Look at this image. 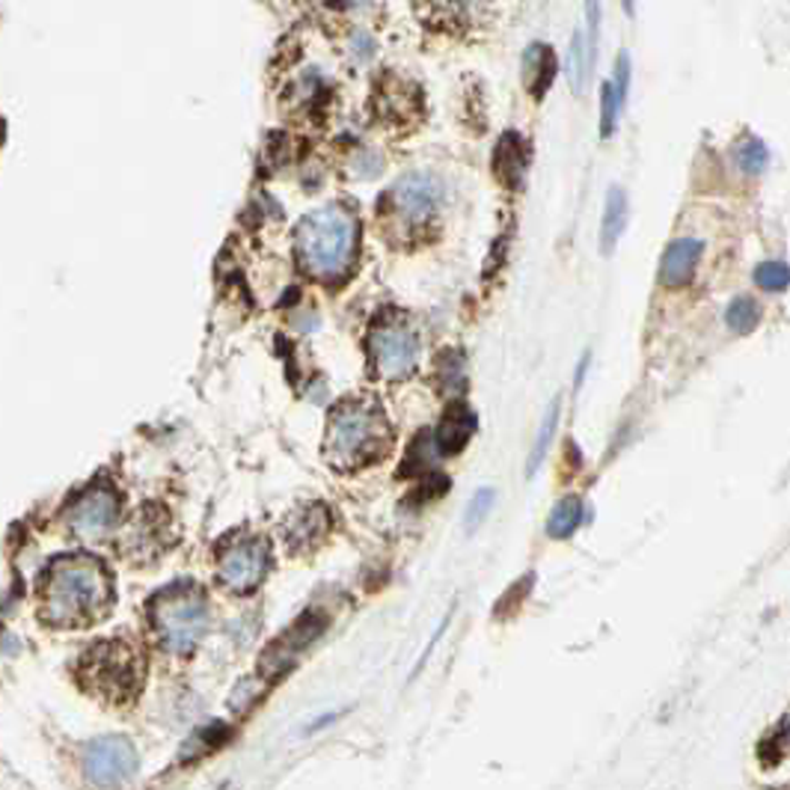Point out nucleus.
Instances as JSON below:
<instances>
[{"label":"nucleus","mask_w":790,"mask_h":790,"mask_svg":"<svg viewBox=\"0 0 790 790\" xmlns=\"http://www.w3.org/2000/svg\"><path fill=\"white\" fill-rule=\"evenodd\" d=\"M627 227V193L621 188H609L607 206H603V220H600V250L612 253L618 238Z\"/></svg>","instance_id":"16"},{"label":"nucleus","mask_w":790,"mask_h":790,"mask_svg":"<svg viewBox=\"0 0 790 790\" xmlns=\"http://www.w3.org/2000/svg\"><path fill=\"white\" fill-rule=\"evenodd\" d=\"M328 509H321V506H309L307 511H300L298 518L289 520V541L294 547H307L312 544V541H319L321 536H324V529H328Z\"/></svg>","instance_id":"17"},{"label":"nucleus","mask_w":790,"mask_h":790,"mask_svg":"<svg viewBox=\"0 0 790 790\" xmlns=\"http://www.w3.org/2000/svg\"><path fill=\"white\" fill-rule=\"evenodd\" d=\"M767 161H770V154H767V146H763L761 140H746V143L737 149V164H740L743 173L749 176L763 173Z\"/></svg>","instance_id":"23"},{"label":"nucleus","mask_w":790,"mask_h":790,"mask_svg":"<svg viewBox=\"0 0 790 790\" xmlns=\"http://www.w3.org/2000/svg\"><path fill=\"white\" fill-rule=\"evenodd\" d=\"M790 761V710L772 726L767 737H761V763L763 767H781Z\"/></svg>","instance_id":"19"},{"label":"nucleus","mask_w":790,"mask_h":790,"mask_svg":"<svg viewBox=\"0 0 790 790\" xmlns=\"http://www.w3.org/2000/svg\"><path fill=\"white\" fill-rule=\"evenodd\" d=\"M137 770L134 749L122 737H108L90 749L87 754V772L96 784H122Z\"/></svg>","instance_id":"10"},{"label":"nucleus","mask_w":790,"mask_h":790,"mask_svg":"<svg viewBox=\"0 0 790 790\" xmlns=\"http://www.w3.org/2000/svg\"><path fill=\"white\" fill-rule=\"evenodd\" d=\"M137 669H140V660L122 642H101L83 660V672L90 674L92 687L108 692V696H122V692L134 690Z\"/></svg>","instance_id":"7"},{"label":"nucleus","mask_w":790,"mask_h":790,"mask_svg":"<svg viewBox=\"0 0 790 790\" xmlns=\"http://www.w3.org/2000/svg\"><path fill=\"white\" fill-rule=\"evenodd\" d=\"M788 790H790V788H788Z\"/></svg>","instance_id":"25"},{"label":"nucleus","mask_w":790,"mask_h":790,"mask_svg":"<svg viewBox=\"0 0 790 790\" xmlns=\"http://www.w3.org/2000/svg\"><path fill=\"white\" fill-rule=\"evenodd\" d=\"M300 268L312 280H342L357 253V218L342 206H324L300 220L294 232Z\"/></svg>","instance_id":"2"},{"label":"nucleus","mask_w":790,"mask_h":790,"mask_svg":"<svg viewBox=\"0 0 790 790\" xmlns=\"http://www.w3.org/2000/svg\"><path fill=\"white\" fill-rule=\"evenodd\" d=\"M369 351H372L374 369L387 381L408 378L419 363L417 333L396 319H383L374 324L372 337H369Z\"/></svg>","instance_id":"5"},{"label":"nucleus","mask_w":790,"mask_h":790,"mask_svg":"<svg viewBox=\"0 0 790 790\" xmlns=\"http://www.w3.org/2000/svg\"><path fill=\"white\" fill-rule=\"evenodd\" d=\"M582 500L580 497H564V500L556 502V509L550 511L547 518V536L550 538H568L577 532V527L582 523Z\"/></svg>","instance_id":"18"},{"label":"nucleus","mask_w":790,"mask_h":790,"mask_svg":"<svg viewBox=\"0 0 790 790\" xmlns=\"http://www.w3.org/2000/svg\"><path fill=\"white\" fill-rule=\"evenodd\" d=\"M119 500L113 488L96 484L87 493H81L69 509V529L81 541H101L110 529L117 527Z\"/></svg>","instance_id":"8"},{"label":"nucleus","mask_w":790,"mask_h":790,"mask_svg":"<svg viewBox=\"0 0 790 790\" xmlns=\"http://www.w3.org/2000/svg\"><path fill=\"white\" fill-rule=\"evenodd\" d=\"M556 74L553 51L541 42H532L523 54V83L532 92V99H544Z\"/></svg>","instance_id":"15"},{"label":"nucleus","mask_w":790,"mask_h":790,"mask_svg":"<svg viewBox=\"0 0 790 790\" xmlns=\"http://www.w3.org/2000/svg\"><path fill=\"white\" fill-rule=\"evenodd\" d=\"M598 3L586 7V24H582L571 39V51H568V81L571 90L580 96L589 81L591 66H594V48H598Z\"/></svg>","instance_id":"11"},{"label":"nucleus","mask_w":790,"mask_h":790,"mask_svg":"<svg viewBox=\"0 0 790 790\" xmlns=\"http://www.w3.org/2000/svg\"><path fill=\"white\" fill-rule=\"evenodd\" d=\"M556 426H559V399L550 401V408H547L544 419H541V428H538V437H536V443H532V452H529V461H527L529 479H532V476L538 472V467L544 463L547 449H550V440H553V434H556Z\"/></svg>","instance_id":"20"},{"label":"nucleus","mask_w":790,"mask_h":790,"mask_svg":"<svg viewBox=\"0 0 790 790\" xmlns=\"http://www.w3.org/2000/svg\"><path fill=\"white\" fill-rule=\"evenodd\" d=\"M701 253H704V244L699 238H674L672 244L666 247L663 262H660V282L669 289L687 286L696 277Z\"/></svg>","instance_id":"13"},{"label":"nucleus","mask_w":790,"mask_h":790,"mask_svg":"<svg viewBox=\"0 0 790 790\" xmlns=\"http://www.w3.org/2000/svg\"><path fill=\"white\" fill-rule=\"evenodd\" d=\"M113 582L90 556H63L42 580V618L57 627H81L108 612Z\"/></svg>","instance_id":"1"},{"label":"nucleus","mask_w":790,"mask_h":790,"mask_svg":"<svg viewBox=\"0 0 790 790\" xmlns=\"http://www.w3.org/2000/svg\"><path fill=\"white\" fill-rule=\"evenodd\" d=\"M726 321L734 333H752L761 321V307L752 298H734L726 312Z\"/></svg>","instance_id":"21"},{"label":"nucleus","mask_w":790,"mask_h":790,"mask_svg":"<svg viewBox=\"0 0 790 790\" xmlns=\"http://www.w3.org/2000/svg\"><path fill=\"white\" fill-rule=\"evenodd\" d=\"M529 170V146L527 140L514 131H506L500 143L493 149V176L500 179L509 191H520L527 182Z\"/></svg>","instance_id":"12"},{"label":"nucleus","mask_w":790,"mask_h":790,"mask_svg":"<svg viewBox=\"0 0 790 790\" xmlns=\"http://www.w3.org/2000/svg\"><path fill=\"white\" fill-rule=\"evenodd\" d=\"M268 544L262 538H238L218 556V577L229 591L247 594L264 580L268 571Z\"/></svg>","instance_id":"6"},{"label":"nucleus","mask_w":790,"mask_h":790,"mask_svg":"<svg viewBox=\"0 0 790 790\" xmlns=\"http://www.w3.org/2000/svg\"><path fill=\"white\" fill-rule=\"evenodd\" d=\"M437 200H440V184L426 173L401 176L390 191L392 211L408 227H422L437 211Z\"/></svg>","instance_id":"9"},{"label":"nucleus","mask_w":790,"mask_h":790,"mask_svg":"<svg viewBox=\"0 0 790 790\" xmlns=\"http://www.w3.org/2000/svg\"><path fill=\"white\" fill-rule=\"evenodd\" d=\"M152 624L158 630L161 646L188 654L209 627V607L200 591L170 589L158 594L152 603Z\"/></svg>","instance_id":"4"},{"label":"nucleus","mask_w":790,"mask_h":790,"mask_svg":"<svg viewBox=\"0 0 790 790\" xmlns=\"http://www.w3.org/2000/svg\"><path fill=\"white\" fill-rule=\"evenodd\" d=\"M754 282H758L763 291H784L790 286L788 262L767 259V262H761L758 268H754Z\"/></svg>","instance_id":"22"},{"label":"nucleus","mask_w":790,"mask_h":790,"mask_svg":"<svg viewBox=\"0 0 790 790\" xmlns=\"http://www.w3.org/2000/svg\"><path fill=\"white\" fill-rule=\"evenodd\" d=\"M493 500H497V493H493L491 488H482V491L472 497L470 506H467V514H463V527H467V532H472L476 527H482V520L491 514Z\"/></svg>","instance_id":"24"},{"label":"nucleus","mask_w":790,"mask_h":790,"mask_svg":"<svg viewBox=\"0 0 790 790\" xmlns=\"http://www.w3.org/2000/svg\"><path fill=\"white\" fill-rule=\"evenodd\" d=\"M476 434V413H472L463 401L449 404V410L440 419L434 434V446L440 454H458L463 446L470 443V437Z\"/></svg>","instance_id":"14"},{"label":"nucleus","mask_w":790,"mask_h":790,"mask_svg":"<svg viewBox=\"0 0 790 790\" xmlns=\"http://www.w3.org/2000/svg\"><path fill=\"white\" fill-rule=\"evenodd\" d=\"M390 446V426L381 408L372 401L348 399L342 401L328 419L324 437V458L337 470H357L381 458Z\"/></svg>","instance_id":"3"}]
</instances>
